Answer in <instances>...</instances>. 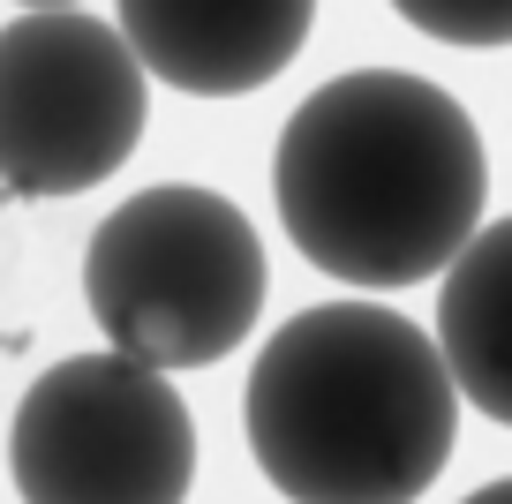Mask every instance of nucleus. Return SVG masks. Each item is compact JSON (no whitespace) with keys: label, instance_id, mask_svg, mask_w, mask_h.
Returning <instances> with one entry per match:
<instances>
[{"label":"nucleus","instance_id":"nucleus-1","mask_svg":"<svg viewBox=\"0 0 512 504\" xmlns=\"http://www.w3.org/2000/svg\"><path fill=\"white\" fill-rule=\"evenodd\" d=\"M272 196L287 241L317 271L400 294L475 241L490 166L452 91L407 68H354L287 113Z\"/></svg>","mask_w":512,"mask_h":504},{"label":"nucleus","instance_id":"nucleus-2","mask_svg":"<svg viewBox=\"0 0 512 504\" xmlns=\"http://www.w3.org/2000/svg\"><path fill=\"white\" fill-rule=\"evenodd\" d=\"M241 429L294 504H415L452 459L460 392L437 339L400 309L317 301L264 339Z\"/></svg>","mask_w":512,"mask_h":504},{"label":"nucleus","instance_id":"nucleus-3","mask_svg":"<svg viewBox=\"0 0 512 504\" xmlns=\"http://www.w3.org/2000/svg\"><path fill=\"white\" fill-rule=\"evenodd\" d=\"M264 241L219 189H166L128 196L106 211L83 249V301L113 354L144 369H204L249 339L264 309Z\"/></svg>","mask_w":512,"mask_h":504},{"label":"nucleus","instance_id":"nucleus-4","mask_svg":"<svg viewBox=\"0 0 512 504\" xmlns=\"http://www.w3.org/2000/svg\"><path fill=\"white\" fill-rule=\"evenodd\" d=\"M23 504H181L196 482V422L166 369L128 354H68L16 407Z\"/></svg>","mask_w":512,"mask_h":504},{"label":"nucleus","instance_id":"nucleus-5","mask_svg":"<svg viewBox=\"0 0 512 504\" xmlns=\"http://www.w3.org/2000/svg\"><path fill=\"white\" fill-rule=\"evenodd\" d=\"M151 113V76L113 23L83 8L0 31V189L83 196L121 174Z\"/></svg>","mask_w":512,"mask_h":504},{"label":"nucleus","instance_id":"nucleus-6","mask_svg":"<svg viewBox=\"0 0 512 504\" xmlns=\"http://www.w3.org/2000/svg\"><path fill=\"white\" fill-rule=\"evenodd\" d=\"M317 0H121L136 68L189 98H241L264 91L309 46Z\"/></svg>","mask_w":512,"mask_h":504},{"label":"nucleus","instance_id":"nucleus-7","mask_svg":"<svg viewBox=\"0 0 512 504\" xmlns=\"http://www.w3.org/2000/svg\"><path fill=\"white\" fill-rule=\"evenodd\" d=\"M437 354L452 392L512 429V219L475 226V241L445 264Z\"/></svg>","mask_w":512,"mask_h":504},{"label":"nucleus","instance_id":"nucleus-8","mask_svg":"<svg viewBox=\"0 0 512 504\" xmlns=\"http://www.w3.org/2000/svg\"><path fill=\"white\" fill-rule=\"evenodd\" d=\"M392 8L445 46H512V0H392Z\"/></svg>","mask_w":512,"mask_h":504},{"label":"nucleus","instance_id":"nucleus-9","mask_svg":"<svg viewBox=\"0 0 512 504\" xmlns=\"http://www.w3.org/2000/svg\"><path fill=\"white\" fill-rule=\"evenodd\" d=\"M460 504H512V474H505V482H482L475 497H460Z\"/></svg>","mask_w":512,"mask_h":504},{"label":"nucleus","instance_id":"nucleus-10","mask_svg":"<svg viewBox=\"0 0 512 504\" xmlns=\"http://www.w3.org/2000/svg\"><path fill=\"white\" fill-rule=\"evenodd\" d=\"M23 8H31V16H53V8H76V0H23Z\"/></svg>","mask_w":512,"mask_h":504}]
</instances>
